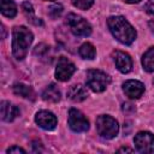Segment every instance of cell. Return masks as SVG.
Masks as SVG:
<instances>
[{
    "label": "cell",
    "mask_w": 154,
    "mask_h": 154,
    "mask_svg": "<svg viewBox=\"0 0 154 154\" xmlns=\"http://www.w3.org/2000/svg\"><path fill=\"white\" fill-rule=\"evenodd\" d=\"M35 122L45 130H53L58 123L57 117L49 111H40L35 117Z\"/></svg>",
    "instance_id": "10"
},
{
    "label": "cell",
    "mask_w": 154,
    "mask_h": 154,
    "mask_svg": "<svg viewBox=\"0 0 154 154\" xmlns=\"http://www.w3.org/2000/svg\"><path fill=\"white\" fill-rule=\"evenodd\" d=\"M78 53H79V55H81L83 59H88V60L94 59L95 55H96V51H95L94 46H93L91 43H89V42L83 43V45L79 47Z\"/></svg>",
    "instance_id": "18"
},
{
    "label": "cell",
    "mask_w": 154,
    "mask_h": 154,
    "mask_svg": "<svg viewBox=\"0 0 154 154\" xmlns=\"http://www.w3.org/2000/svg\"><path fill=\"white\" fill-rule=\"evenodd\" d=\"M0 108H1V118L5 122H12L19 114V109L8 101H2Z\"/></svg>",
    "instance_id": "12"
},
{
    "label": "cell",
    "mask_w": 154,
    "mask_h": 154,
    "mask_svg": "<svg viewBox=\"0 0 154 154\" xmlns=\"http://www.w3.org/2000/svg\"><path fill=\"white\" fill-rule=\"evenodd\" d=\"M67 96L70 100L75 101V102H81L83 101L84 99H87L88 96V93H87V89L81 85V84H76V85H71L67 90Z\"/></svg>",
    "instance_id": "13"
},
{
    "label": "cell",
    "mask_w": 154,
    "mask_h": 154,
    "mask_svg": "<svg viewBox=\"0 0 154 154\" xmlns=\"http://www.w3.org/2000/svg\"><path fill=\"white\" fill-rule=\"evenodd\" d=\"M125 152H128V153H132L134 150H132L131 148H128V147H123V148H119V149H118V153H125Z\"/></svg>",
    "instance_id": "25"
},
{
    "label": "cell",
    "mask_w": 154,
    "mask_h": 154,
    "mask_svg": "<svg viewBox=\"0 0 154 154\" xmlns=\"http://www.w3.org/2000/svg\"><path fill=\"white\" fill-rule=\"evenodd\" d=\"M61 97V94H60V90L57 88L55 84H51L48 85L43 93H42V99L45 101H49V102H58Z\"/></svg>",
    "instance_id": "14"
},
{
    "label": "cell",
    "mask_w": 154,
    "mask_h": 154,
    "mask_svg": "<svg viewBox=\"0 0 154 154\" xmlns=\"http://www.w3.org/2000/svg\"><path fill=\"white\" fill-rule=\"evenodd\" d=\"M7 153L10 154V153H25V150L23 149V148H20V147H17V146H13V147H10L8 149H7Z\"/></svg>",
    "instance_id": "23"
},
{
    "label": "cell",
    "mask_w": 154,
    "mask_h": 154,
    "mask_svg": "<svg viewBox=\"0 0 154 154\" xmlns=\"http://www.w3.org/2000/svg\"><path fill=\"white\" fill-rule=\"evenodd\" d=\"M12 52L16 59L22 60L25 58L28 49L34 40L32 32L25 26H16L12 32Z\"/></svg>",
    "instance_id": "2"
},
{
    "label": "cell",
    "mask_w": 154,
    "mask_h": 154,
    "mask_svg": "<svg viewBox=\"0 0 154 154\" xmlns=\"http://www.w3.org/2000/svg\"><path fill=\"white\" fill-rule=\"evenodd\" d=\"M107 25L112 35L124 45H131L136 38V30L122 16H113L107 19Z\"/></svg>",
    "instance_id": "1"
},
{
    "label": "cell",
    "mask_w": 154,
    "mask_h": 154,
    "mask_svg": "<svg viewBox=\"0 0 154 154\" xmlns=\"http://www.w3.org/2000/svg\"><path fill=\"white\" fill-rule=\"evenodd\" d=\"M142 65L147 72H154V47H150L143 54Z\"/></svg>",
    "instance_id": "17"
},
{
    "label": "cell",
    "mask_w": 154,
    "mask_h": 154,
    "mask_svg": "<svg viewBox=\"0 0 154 154\" xmlns=\"http://www.w3.org/2000/svg\"><path fill=\"white\" fill-rule=\"evenodd\" d=\"M96 130L101 137L109 140L117 136L119 125H118V122L111 116L102 114L96 118Z\"/></svg>",
    "instance_id": "3"
},
{
    "label": "cell",
    "mask_w": 154,
    "mask_h": 154,
    "mask_svg": "<svg viewBox=\"0 0 154 154\" xmlns=\"http://www.w3.org/2000/svg\"><path fill=\"white\" fill-rule=\"evenodd\" d=\"M149 29L152 30V32H154V19H152L149 22Z\"/></svg>",
    "instance_id": "26"
},
{
    "label": "cell",
    "mask_w": 154,
    "mask_h": 154,
    "mask_svg": "<svg viewBox=\"0 0 154 154\" xmlns=\"http://www.w3.org/2000/svg\"><path fill=\"white\" fill-rule=\"evenodd\" d=\"M1 5V13L8 18H13L17 14V7L16 4L12 0H0Z\"/></svg>",
    "instance_id": "16"
},
{
    "label": "cell",
    "mask_w": 154,
    "mask_h": 154,
    "mask_svg": "<svg viewBox=\"0 0 154 154\" xmlns=\"http://www.w3.org/2000/svg\"><path fill=\"white\" fill-rule=\"evenodd\" d=\"M46 1H55V0H46Z\"/></svg>",
    "instance_id": "28"
},
{
    "label": "cell",
    "mask_w": 154,
    "mask_h": 154,
    "mask_svg": "<svg viewBox=\"0 0 154 154\" xmlns=\"http://www.w3.org/2000/svg\"><path fill=\"white\" fill-rule=\"evenodd\" d=\"M75 71H76L75 65L67 58L61 57L58 60V64H57L55 77H57V79H59L61 82H65V81H69L70 79V77L73 75Z\"/></svg>",
    "instance_id": "8"
},
{
    "label": "cell",
    "mask_w": 154,
    "mask_h": 154,
    "mask_svg": "<svg viewBox=\"0 0 154 154\" xmlns=\"http://www.w3.org/2000/svg\"><path fill=\"white\" fill-rule=\"evenodd\" d=\"M129 109L135 111V108L132 107V105H130V103H124V105H123V111H124V112H128Z\"/></svg>",
    "instance_id": "24"
},
{
    "label": "cell",
    "mask_w": 154,
    "mask_h": 154,
    "mask_svg": "<svg viewBox=\"0 0 154 154\" xmlns=\"http://www.w3.org/2000/svg\"><path fill=\"white\" fill-rule=\"evenodd\" d=\"M125 2H129V4H135V2H140L141 0H124Z\"/></svg>",
    "instance_id": "27"
},
{
    "label": "cell",
    "mask_w": 154,
    "mask_h": 154,
    "mask_svg": "<svg viewBox=\"0 0 154 154\" xmlns=\"http://www.w3.org/2000/svg\"><path fill=\"white\" fill-rule=\"evenodd\" d=\"M67 122H69V126L75 132H83V131H87L89 129L88 119L84 117V114L82 112H79L76 108H71L69 111Z\"/></svg>",
    "instance_id": "6"
},
{
    "label": "cell",
    "mask_w": 154,
    "mask_h": 154,
    "mask_svg": "<svg viewBox=\"0 0 154 154\" xmlns=\"http://www.w3.org/2000/svg\"><path fill=\"white\" fill-rule=\"evenodd\" d=\"M61 13H63V6L61 5H52L49 8H48V14L51 16V18H53V19H57V18H59L60 16H61Z\"/></svg>",
    "instance_id": "19"
},
{
    "label": "cell",
    "mask_w": 154,
    "mask_h": 154,
    "mask_svg": "<svg viewBox=\"0 0 154 154\" xmlns=\"http://www.w3.org/2000/svg\"><path fill=\"white\" fill-rule=\"evenodd\" d=\"M71 2L79 10H88L94 4V0H71Z\"/></svg>",
    "instance_id": "20"
},
{
    "label": "cell",
    "mask_w": 154,
    "mask_h": 154,
    "mask_svg": "<svg viewBox=\"0 0 154 154\" xmlns=\"http://www.w3.org/2000/svg\"><path fill=\"white\" fill-rule=\"evenodd\" d=\"M13 93L16 95H19L22 97H25V99H31L34 100V90L31 89V87L29 85H25L23 83H16L13 85Z\"/></svg>",
    "instance_id": "15"
},
{
    "label": "cell",
    "mask_w": 154,
    "mask_h": 154,
    "mask_svg": "<svg viewBox=\"0 0 154 154\" xmlns=\"http://www.w3.org/2000/svg\"><path fill=\"white\" fill-rule=\"evenodd\" d=\"M134 143L140 153H154V135L149 131L138 132L134 138Z\"/></svg>",
    "instance_id": "7"
},
{
    "label": "cell",
    "mask_w": 154,
    "mask_h": 154,
    "mask_svg": "<svg viewBox=\"0 0 154 154\" xmlns=\"http://www.w3.org/2000/svg\"><path fill=\"white\" fill-rule=\"evenodd\" d=\"M113 60H114L117 69L123 73H128L132 67V60H131L130 55L125 52L114 51L113 52Z\"/></svg>",
    "instance_id": "11"
},
{
    "label": "cell",
    "mask_w": 154,
    "mask_h": 154,
    "mask_svg": "<svg viewBox=\"0 0 154 154\" xmlns=\"http://www.w3.org/2000/svg\"><path fill=\"white\" fill-rule=\"evenodd\" d=\"M144 10L149 13V14H154V0H148L146 6H144Z\"/></svg>",
    "instance_id": "21"
},
{
    "label": "cell",
    "mask_w": 154,
    "mask_h": 154,
    "mask_svg": "<svg viewBox=\"0 0 154 154\" xmlns=\"http://www.w3.org/2000/svg\"><path fill=\"white\" fill-rule=\"evenodd\" d=\"M109 83H111L109 76L100 70H89L87 72V85L93 91L101 93L108 87Z\"/></svg>",
    "instance_id": "4"
},
{
    "label": "cell",
    "mask_w": 154,
    "mask_h": 154,
    "mask_svg": "<svg viewBox=\"0 0 154 154\" xmlns=\"http://www.w3.org/2000/svg\"><path fill=\"white\" fill-rule=\"evenodd\" d=\"M47 46L46 45H43V43H41V45H38V46H36V48H35V54H42L43 52H47Z\"/></svg>",
    "instance_id": "22"
},
{
    "label": "cell",
    "mask_w": 154,
    "mask_h": 154,
    "mask_svg": "<svg viewBox=\"0 0 154 154\" xmlns=\"http://www.w3.org/2000/svg\"><path fill=\"white\" fill-rule=\"evenodd\" d=\"M125 95L130 99H138L144 93V84L136 79H129L123 84Z\"/></svg>",
    "instance_id": "9"
},
{
    "label": "cell",
    "mask_w": 154,
    "mask_h": 154,
    "mask_svg": "<svg viewBox=\"0 0 154 154\" xmlns=\"http://www.w3.org/2000/svg\"><path fill=\"white\" fill-rule=\"evenodd\" d=\"M66 23H67L70 30L72 31V34L76 36L87 37L91 34L90 24L84 18H82L81 16H77L75 13H70L66 17Z\"/></svg>",
    "instance_id": "5"
}]
</instances>
